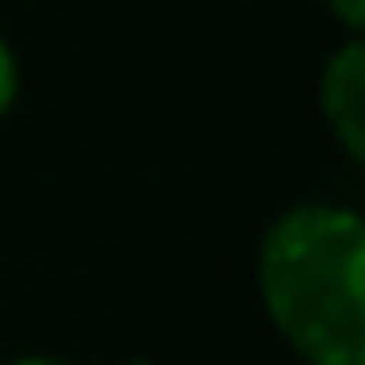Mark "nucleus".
Listing matches in <instances>:
<instances>
[{"label":"nucleus","mask_w":365,"mask_h":365,"mask_svg":"<svg viewBox=\"0 0 365 365\" xmlns=\"http://www.w3.org/2000/svg\"><path fill=\"white\" fill-rule=\"evenodd\" d=\"M258 301L301 365H365V220L301 199L258 242Z\"/></svg>","instance_id":"1"},{"label":"nucleus","mask_w":365,"mask_h":365,"mask_svg":"<svg viewBox=\"0 0 365 365\" xmlns=\"http://www.w3.org/2000/svg\"><path fill=\"white\" fill-rule=\"evenodd\" d=\"M317 113L349 161H365V43L349 33L317 81Z\"/></svg>","instance_id":"2"},{"label":"nucleus","mask_w":365,"mask_h":365,"mask_svg":"<svg viewBox=\"0 0 365 365\" xmlns=\"http://www.w3.org/2000/svg\"><path fill=\"white\" fill-rule=\"evenodd\" d=\"M16 91H22V65H16V54H11V43L0 38V118L16 108Z\"/></svg>","instance_id":"3"},{"label":"nucleus","mask_w":365,"mask_h":365,"mask_svg":"<svg viewBox=\"0 0 365 365\" xmlns=\"http://www.w3.org/2000/svg\"><path fill=\"white\" fill-rule=\"evenodd\" d=\"M322 6L333 11V22H339L344 33H360L365 27V0H322Z\"/></svg>","instance_id":"4"},{"label":"nucleus","mask_w":365,"mask_h":365,"mask_svg":"<svg viewBox=\"0 0 365 365\" xmlns=\"http://www.w3.org/2000/svg\"><path fill=\"white\" fill-rule=\"evenodd\" d=\"M6 365H65V360H54V354H22V360H6Z\"/></svg>","instance_id":"5"},{"label":"nucleus","mask_w":365,"mask_h":365,"mask_svg":"<svg viewBox=\"0 0 365 365\" xmlns=\"http://www.w3.org/2000/svg\"><path fill=\"white\" fill-rule=\"evenodd\" d=\"M118 365H150V360H118Z\"/></svg>","instance_id":"6"}]
</instances>
